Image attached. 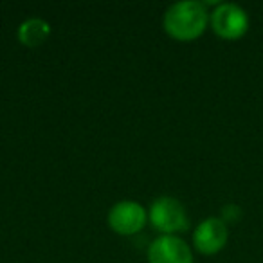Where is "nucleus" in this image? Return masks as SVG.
Masks as SVG:
<instances>
[{"label": "nucleus", "instance_id": "obj_5", "mask_svg": "<svg viewBox=\"0 0 263 263\" xmlns=\"http://www.w3.org/2000/svg\"><path fill=\"white\" fill-rule=\"evenodd\" d=\"M150 263H193L191 247L175 234H161L148 247Z\"/></svg>", "mask_w": 263, "mask_h": 263}, {"label": "nucleus", "instance_id": "obj_4", "mask_svg": "<svg viewBox=\"0 0 263 263\" xmlns=\"http://www.w3.org/2000/svg\"><path fill=\"white\" fill-rule=\"evenodd\" d=\"M148 213L139 202L121 200L108 211V226L114 233L121 236H132L143 231L146 226Z\"/></svg>", "mask_w": 263, "mask_h": 263}, {"label": "nucleus", "instance_id": "obj_7", "mask_svg": "<svg viewBox=\"0 0 263 263\" xmlns=\"http://www.w3.org/2000/svg\"><path fill=\"white\" fill-rule=\"evenodd\" d=\"M49 34H51V26L42 18H29L18 27V40L26 47H38L45 44Z\"/></svg>", "mask_w": 263, "mask_h": 263}, {"label": "nucleus", "instance_id": "obj_2", "mask_svg": "<svg viewBox=\"0 0 263 263\" xmlns=\"http://www.w3.org/2000/svg\"><path fill=\"white\" fill-rule=\"evenodd\" d=\"M148 220L162 234H175L177 236V233H182L190 227L186 209L173 197H161L154 200L150 211H148Z\"/></svg>", "mask_w": 263, "mask_h": 263}, {"label": "nucleus", "instance_id": "obj_8", "mask_svg": "<svg viewBox=\"0 0 263 263\" xmlns=\"http://www.w3.org/2000/svg\"><path fill=\"white\" fill-rule=\"evenodd\" d=\"M222 216H223V222H236L240 218V208L234 204H229L222 209Z\"/></svg>", "mask_w": 263, "mask_h": 263}, {"label": "nucleus", "instance_id": "obj_3", "mask_svg": "<svg viewBox=\"0 0 263 263\" xmlns=\"http://www.w3.org/2000/svg\"><path fill=\"white\" fill-rule=\"evenodd\" d=\"M211 27L223 40H238L249 29V16L243 8L233 2H223L215 8L209 16Z\"/></svg>", "mask_w": 263, "mask_h": 263}, {"label": "nucleus", "instance_id": "obj_1", "mask_svg": "<svg viewBox=\"0 0 263 263\" xmlns=\"http://www.w3.org/2000/svg\"><path fill=\"white\" fill-rule=\"evenodd\" d=\"M211 13L198 0H182L170 6L164 13V31L179 42H191L202 36L209 24Z\"/></svg>", "mask_w": 263, "mask_h": 263}, {"label": "nucleus", "instance_id": "obj_6", "mask_svg": "<svg viewBox=\"0 0 263 263\" xmlns=\"http://www.w3.org/2000/svg\"><path fill=\"white\" fill-rule=\"evenodd\" d=\"M227 238H229L227 223L222 218L211 216L197 226L193 233V245L200 254L211 256L226 247Z\"/></svg>", "mask_w": 263, "mask_h": 263}]
</instances>
